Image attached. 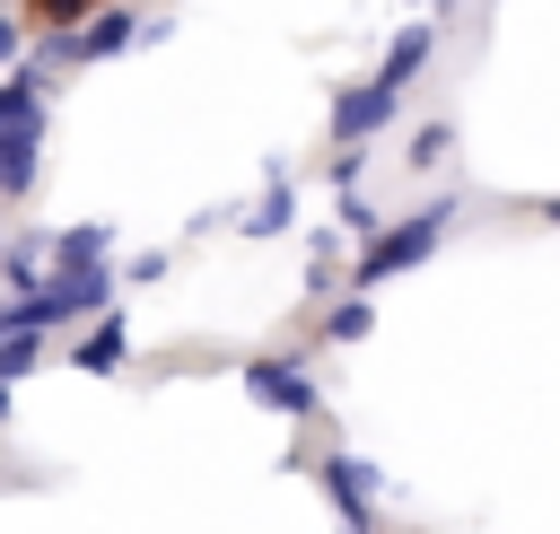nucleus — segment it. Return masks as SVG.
I'll use <instances>...</instances> for the list:
<instances>
[{
    "label": "nucleus",
    "instance_id": "nucleus-1",
    "mask_svg": "<svg viewBox=\"0 0 560 534\" xmlns=\"http://www.w3.org/2000/svg\"><path fill=\"white\" fill-rule=\"evenodd\" d=\"M446 228H455V193H438V201H420L411 219H394V228H376V236L359 245V263H350L341 280H350V289H385L394 271H411V263H429Z\"/></svg>",
    "mask_w": 560,
    "mask_h": 534
},
{
    "label": "nucleus",
    "instance_id": "nucleus-2",
    "mask_svg": "<svg viewBox=\"0 0 560 534\" xmlns=\"http://www.w3.org/2000/svg\"><path fill=\"white\" fill-rule=\"evenodd\" d=\"M114 263H44V280L35 289H18V315L26 324H44V333H70V324H88V315H105L114 306Z\"/></svg>",
    "mask_w": 560,
    "mask_h": 534
},
{
    "label": "nucleus",
    "instance_id": "nucleus-3",
    "mask_svg": "<svg viewBox=\"0 0 560 534\" xmlns=\"http://www.w3.org/2000/svg\"><path fill=\"white\" fill-rule=\"evenodd\" d=\"M236 376H245V394H254L262 411H280V420L324 411V403H315V376H306V359H298V350H254Z\"/></svg>",
    "mask_w": 560,
    "mask_h": 534
},
{
    "label": "nucleus",
    "instance_id": "nucleus-4",
    "mask_svg": "<svg viewBox=\"0 0 560 534\" xmlns=\"http://www.w3.org/2000/svg\"><path fill=\"white\" fill-rule=\"evenodd\" d=\"M315 481H324V499L341 508V525H350V534H368V525H376V490H385V473H376L368 455L332 446V455H315Z\"/></svg>",
    "mask_w": 560,
    "mask_h": 534
},
{
    "label": "nucleus",
    "instance_id": "nucleus-5",
    "mask_svg": "<svg viewBox=\"0 0 560 534\" xmlns=\"http://www.w3.org/2000/svg\"><path fill=\"white\" fill-rule=\"evenodd\" d=\"M394 114H402V96H394L385 79H350V88L332 96V149H368Z\"/></svg>",
    "mask_w": 560,
    "mask_h": 534
},
{
    "label": "nucleus",
    "instance_id": "nucleus-6",
    "mask_svg": "<svg viewBox=\"0 0 560 534\" xmlns=\"http://www.w3.org/2000/svg\"><path fill=\"white\" fill-rule=\"evenodd\" d=\"M70 368H79V376H122V368H131V324H122V306H105V315L79 324Z\"/></svg>",
    "mask_w": 560,
    "mask_h": 534
},
{
    "label": "nucleus",
    "instance_id": "nucleus-7",
    "mask_svg": "<svg viewBox=\"0 0 560 534\" xmlns=\"http://www.w3.org/2000/svg\"><path fill=\"white\" fill-rule=\"evenodd\" d=\"M44 350H52V333H44V324H26V315H18V298H0V385H26V376L44 368Z\"/></svg>",
    "mask_w": 560,
    "mask_h": 534
},
{
    "label": "nucleus",
    "instance_id": "nucleus-8",
    "mask_svg": "<svg viewBox=\"0 0 560 534\" xmlns=\"http://www.w3.org/2000/svg\"><path fill=\"white\" fill-rule=\"evenodd\" d=\"M44 263H114V228H105V219L44 228Z\"/></svg>",
    "mask_w": 560,
    "mask_h": 534
},
{
    "label": "nucleus",
    "instance_id": "nucleus-9",
    "mask_svg": "<svg viewBox=\"0 0 560 534\" xmlns=\"http://www.w3.org/2000/svg\"><path fill=\"white\" fill-rule=\"evenodd\" d=\"M429 53H438V26H402V35L385 44V61H376V79H385V88L402 96V88H411V79L429 70Z\"/></svg>",
    "mask_w": 560,
    "mask_h": 534
},
{
    "label": "nucleus",
    "instance_id": "nucleus-10",
    "mask_svg": "<svg viewBox=\"0 0 560 534\" xmlns=\"http://www.w3.org/2000/svg\"><path fill=\"white\" fill-rule=\"evenodd\" d=\"M368 333H376V306H368V289L332 298V306H324V324H315V341H341V350H350V341H368Z\"/></svg>",
    "mask_w": 560,
    "mask_h": 534
},
{
    "label": "nucleus",
    "instance_id": "nucleus-11",
    "mask_svg": "<svg viewBox=\"0 0 560 534\" xmlns=\"http://www.w3.org/2000/svg\"><path fill=\"white\" fill-rule=\"evenodd\" d=\"M236 228H245V236H289V228H298V193H289V175H280L254 210H236Z\"/></svg>",
    "mask_w": 560,
    "mask_h": 534
},
{
    "label": "nucleus",
    "instance_id": "nucleus-12",
    "mask_svg": "<svg viewBox=\"0 0 560 534\" xmlns=\"http://www.w3.org/2000/svg\"><path fill=\"white\" fill-rule=\"evenodd\" d=\"M88 9H105V0H18V18H26L35 35H70Z\"/></svg>",
    "mask_w": 560,
    "mask_h": 534
},
{
    "label": "nucleus",
    "instance_id": "nucleus-13",
    "mask_svg": "<svg viewBox=\"0 0 560 534\" xmlns=\"http://www.w3.org/2000/svg\"><path fill=\"white\" fill-rule=\"evenodd\" d=\"M446 149H455V131H446V123H420V131L402 140V158H411V175H429V166H446Z\"/></svg>",
    "mask_w": 560,
    "mask_h": 534
},
{
    "label": "nucleus",
    "instance_id": "nucleus-14",
    "mask_svg": "<svg viewBox=\"0 0 560 534\" xmlns=\"http://www.w3.org/2000/svg\"><path fill=\"white\" fill-rule=\"evenodd\" d=\"M376 228H385V219H376V201H368V193L350 184V193H341V236H359V245H368Z\"/></svg>",
    "mask_w": 560,
    "mask_h": 534
},
{
    "label": "nucleus",
    "instance_id": "nucleus-15",
    "mask_svg": "<svg viewBox=\"0 0 560 534\" xmlns=\"http://www.w3.org/2000/svg\"><path fill=\"white\" fill-rule=\"evenodd\" d=\"M26 61V18H18V0H0V70H18Z\"/></svg>",
    "mask_w": 560,
    "mask_h": 534
},
{
    "label": "nucleus",
    "instance_id": "nucleus-16",
    "mask_svg": "<svg viewBox=\"0 0 560 534\" xmlns=\"http://www.w3.org/2000/svg\"><path fill=\"white\" fill-rule=\"evenodd\" d=\"M9 420H18V385H0V429H9Z\"/></svg>",
    "mask_w": 560,
    "mask_h": 534
},
{
    "label": "nucleus",
    "instance_id": "nucleus-17",
    "mask_svg": "<svg viewBox=\"0 0 560 534\" xmlns=\"http://www.w3.org/2000/svg\"><path fill=\"white\" fill-rule=\"evenodd\" d=\"M534 210H542V219H551V228H560V193H551V201H534Z\"/></svg>",
    "mask_w": 560,
    "mask_h": 534
},
{
    "label": "nucleus",
    "instance_id": "nucleus-18",
    "mask_svg": "<svg viewBox=\"0 0 560 534\" xmlns=\"http://www.w3.org/2000/svg\"><path fill=\"white\" fill-rule=\"evenodd\" d=\"M0 490H9V473H0Z\"/></svg>",
    "mask_w": 560,
    "mask_h": 534
},
{
    "label": "nucleus",
    "instance_id": "nucleus-19",
    "mask_svg": "<svg viewBox=\"0 0 560 534\" xmlns=\"http://www.w3.org/2000/svg\"><path fill=\"white\" fill-rule=\"evenodd\" d=\"M0 236H9V219H0Z\"/></svg>",
    "mask_w": 560,
    "mask_h": 534
},
{
    "label": "nucleus",
    "instance_id": "nucleus-20",
    "mask_svg": "<svg viewBox=\"0 0 560 534\" xmlns=\"http://www.w3.org/2000/svg\"><path fill=\"white\" fill-rule=\"evenodd\" d=\"M446 9H455V0H446Z\"/></svg>",
    "mask_w": 560,
    "mask_h": 534
}]
</instances>
